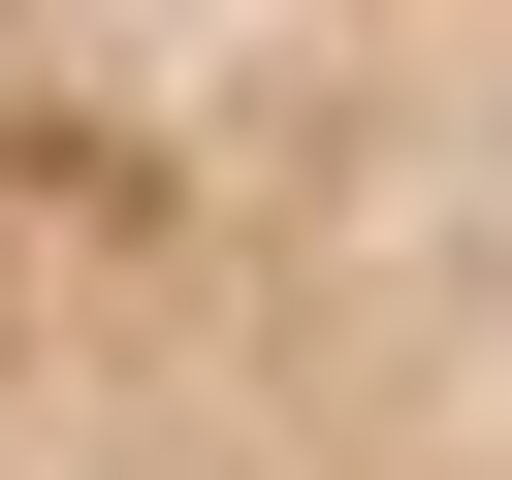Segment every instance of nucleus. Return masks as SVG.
Instances as JSON below:
<instances>
[{
  "label": "nucleus",
  "instance_id": "1",
  "mask_svg": "<svg viewBox=\"0 0 512 480\" xmlns=\"http://www.w3.org/2000/svg\"><path fill=\"white\" fill-rule=\"evenodd\" d=\"M0 480H512V0H0Z\"/></svg>",
  "mask_w": 512,
  "mask_h": 480
}]
</instances>
